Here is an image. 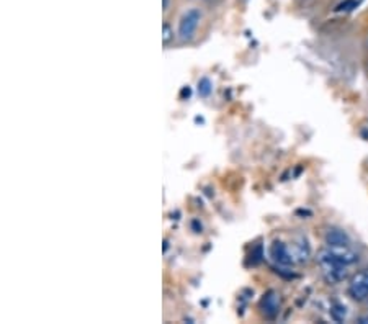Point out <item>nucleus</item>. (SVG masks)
<instances>
[{"label":"nucleus","instance_id":"nucleus-7","mask_svg":"<svg viewBox=\"0 0 368 324\" xmlns=\"http://www.w3.org/2000/svg\"><path fill=\"white\" fill-rule=\"evenodd\" d=\"M211 90H213V87H211L210 79L203 77V79L198 82V94H200L202 97H208V95L211 94Z\"/></svg>","mask_w":368,"mask_h":324},{"label":"nucleus","instance_id":"nucleus-1","mask_svg":"<svg viewBox=\"0 0 368 324\" xmlns=\"http://www.w3.org/2000/svg\"><path fill=\"white\" fill-rule=\"evenodd\" d=\"M318 264L321 267L322 277L330 285L340 284V282H344L348 277V268H347L348 266H344L339 260L332 259L326 249H321L318 252Z\"/></svg>","mask_w":368,"mask_h":324},{"label":"nucleus","instance_id":"nucleus-8","mask_svg":"<svg viewBox=\"0 0 368 324\" xmlns=\"http://www.w3.org/2000/svg\"><path fill=\"white\" fill-rule=\"evenodd\" d=\"M330 313H332V318L336 321H344V320H346V306L336 304Z\"/></svg>","mask_w":368,"mask_h":324},{"label":"nucleus","instance_id":"nucleus-2","mask_svg":"<svg viewBox=\"0 0 368 324\" xmlns=\"http://www.w3.org/2000/svg\"><path fill=\"white\" fill-rule=\"evenodd\" d=\"M200 20H202V12L198 8L186 10L182 15V18H180V23H178L180 40H184V41L192 40L193 34H195V32H196L198 25H200Z\"/></svg>","mask_w":368,"mask_h":324},{"label":"nucleus","instance_id":"nucleus-9","mask_svg":"<svg viewBox=\"0 0 368 324\" xmlns=\"http://www.w3.org/2000/svg\"><path fill=\"white\" fill-rule=\"evenodd\" d=\"M174 38V32L168 23H164L162 25V41H164V44H168L170 43V40Z\"/></svg>","mask_w":368,"mask_h":324},{"label":"nucleus","instance_id":"nucleus-10","mask_svg":"<svg viewBox=\"0 0 368 324\" xmlns=\"http://www.w3.org/2000/svg\"><path fill=\"white\" fill-rule=\"evenodd\" d=\"M162 8H164V10L168 8V0H162Z\"/></svg>","mask_w":368,"mask_h":324},{"label":"nucleus","instance_id":"nucleus-5","mask_svg":"<svg viewBox=\"0 0 368 324\" xmlns=\"http://www.w3.org/2000/svg\"><path fill=\"white\" fill-rule=\"evenodd\" d=\"M270 254H272L274 260L278 264V266H293V264H296L294 262L292 249L282 241H275L272 244V248H270Z\"/></svg>","mask_w":368,"mask_h":324},{"label":"nucleus","instance_id":"nucleus-4","mask_svg":"<svg viewBox=\"0 0 368 324\" xmlns=\"http://www.w3.org/2000/svg\"><path fill=\"white\" fill-rule=\"evenodd\" d=\"M280 306H282L280 293L275 292V290H270V292L265 293L260 300V303H258V308H260L262 314L270 318V320L280 313Z\"/></svg>","mask_w":368,"mask_h":324},{"label":"nucleus","instance_id":"nucleus-3","mask_svg":"<svg viewBox=\"0 0 368 324\" xmlns=\"http://www.w3.org/2000/svg\"><path fill=\"white\" fill-rule=\"evenodd\" d=\"M348 295L355 302H365L368 300V268L355 274L348 284Z\"/></svg>","mask_w":368,"mask_h":324},{"label":"nucleus","instance_id":"nucleus-6","mask_svg":"<svg viewBox=\"0 0 368 324\" xmlns=\"http://www.w3.org/2000/svg\"><path fill=\"white\" fill-rule=\"evenodd\" d=\"M324 241L326 246H348L350 244V238L347 236L346 231L339 230V228H329L326 231Z\"/></svg>","mask_w":368,"mask_h":324}]
</instances>
